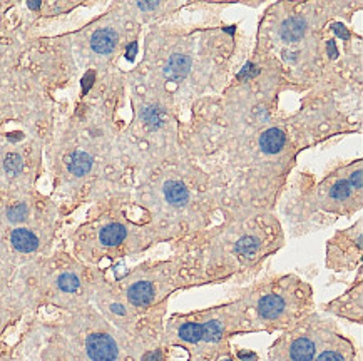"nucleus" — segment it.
<instances>
[{
    "label": "nucleus",
    "mask_w": 363,
    "mask_h": 361,
    "mask_svg": "<svg viewBox=\"0 0 363 361\" xmlns=\"http://www.w3.org/2000/svg\"><path fill=\"white\" fill-rule=\"evenodd\" d=\"M335 30L338 32V35H343V39H347L348 37V34H347V30L343 29V27H340V25H335Z\"/></svg>",
    "instance_id": "a878e982"
},
{
    "label": "nucleus",
    "mask_w": 363,
    "mask_h": 361,
    "mask_svg": "<svg viewBox=\"0 0 363 361\" xmlns=\"http://www.w3.org/2000/svg\"><path fill=\"white\" fill-rule=\"evenodd\" d=\"M11 243L18 253H34L39 248V238L29 228H16L11 233Z\"/></svg>",
    "instance_id": "9d476101"
},
{
    "label": "nucleus",
    "mask_w": 363,
    "mask_h": 361,
    "mask_svg": "<svg viewBox=\"0 0 363 361\" xmlns=\"http://www.w3.org/2000/svg\"><path fill=\"white\" fill-rule=\"evenodd\" d=\"M157 6V4L155 2V4H143V2H139V7L141 8H155Z\"/></svg>",
    "instance_id": "bb28decb"
},
{
    "label": "nucleus",
    "mask_w": 363,
    "mask_h": 361,
    "mask_svg": "<svg viewBox=\"0 0 363 361\" xmlns=\"http://www.w3.org/2000/svg\"><path fill=\"white\" fill-rule=\"evenodd\" d=\"M191 69V60L188 55L174 54L173 57L169 59L167 66L164 69V74L167 79H171L173 82H179L181 79L186 77V74L189 72Z\"/></svg>",
    "instance_id": "f8f14e48"
},
{
    "label": "nucleus",
    "mask_w": 363,
    "mask_h": 361,
    "mask_svg": "<svg viewBox=\"0 0 363 361\" xmlns=\"http://www.w3.org/2000/svg\"><path fill=\"white\" fill-rule=\"evenodd\" d=\"M143 119H144V122L147 124L149 129H157L162 124V119H164V115H162L160 108H155V105H147V108L143 110Z\"/></svg>",
    "instance_id": "aec40b11"
},
{
    "label": "nucleus",
    "mask_w": 363,
    "mask_h": 361,
    "mask_svg": "<svg viewBox=\"0 0 363 361\" xmlns=\"http://www.w3.org/2000/svg\"><path fill=\"white\" fill-rule=\"evenodd\" d=\"M143 361H162V355L160 350L156 351H149V353H146L143 356Z\"/></svg>",
    "instance_id": "b1692460"
},
{
    "label": "nucleus",
    "mask_w": 363,
    "mask_h": 361,
    "mask_svg": "<svg viewBox=\"0 0 363 361\" xmlns=\"http://www.w3.org/2000/svg\"><path fill=\"white\" fill-rule=\"evenodd\" d=\"M311 290L295 276L273 280L255 290L253 311L262 325L281 328L296 323L308 311Z\"/></svg>",
    "instance_id": "f257e3e1"
},
{
    "label": "nucleus",
    "mask_w": 363,
    "mask_h": 361,
    "mask_svg": "<svg viewBox=\"0 0 363 361\" xmlns=\"http://www.w3.org/2000/svg\"><path fill=\"white\" fill-rule=\"evenodd\" d=\"M91 45L97 54H111L118 45V34L113 29L97 30L92 35Z\"/></svg>",
    "instance_id": "9b49d317"
},
{
    "label": "nucleus",
    "mask_w": 363,
    "mask_h": 361,
    "mask_svg": "<svg viewBox=\"0 0 363 361\" xmlns=\"http://www.w3.org/2000/svg\"><path fill=\"white\" fill-rule=\"evenodd\" d=\"M286 355L290 361H313L316 355V341L305 333H296L288 341Z\"/></svg>",
    "instance_id": "423d86ee"
},
{
    "label": "nucleus",
    "mask_w": 363,
    "mask_h": 361,
    "mask_svg": "<svg viewBox=\"0 0 363 361\" xmlns=\"http://www.w3.org/2000/svg\"><path fill=\"white\" fill-rule=\"evenodd\" d=\"M305 30H306V24L303 18L291 17L283 22L280 34L285 42H298V40L305 35Z\"/></svg>",
    "instance_id": "ddd939ff"
},
{
    "label": "nucleus",
    "mask_w": 363,
    "mask_h": 361,
    "mask_svg": "<svg viewBox=\"0 0 363 361\" xmlns=\"http://www.w3.org/2000/svg\"><path fill=\"white\" fill-rule=\"evenodd\" d=\"M178 338L189 345H198L201 341V328L196 319H188L178 328Z\"/></svg>",
    "instance_id": "dca6fc26"
},
{
    "label": "nucleus",
    "mask_w": 363,
    "mask_h": 361,
    "mask_svg": "<svg viewBox=\"0 0 363 361\" xmlns=\"http://www.w3.org/2000/svg\"><path fill=\"white\" fill-rule=\"evenodd\" d=\"M162 193H164V199L167 201V205L171 207H176V210H183V207H186V205L189 202V189L186 188L181 180H167L164 188H162Z\"/></svg>",
    "instance_id": "1a4fd4ad"
},
{
    "label": "nucleus",
    "mask_w": 363,
    "mask_h": 361,
    "mask_svg": "<svg viewBox=\"0 0 363 361\" xmlns=\"http://www.w3.org/2000/svg\"><path fill=\"white\" fill-rule=\"evenodd\" d=\"M330 308L340 316L350 318L353 321H362V285H358L357 293L355 290H352L348 294L333 301Z\"/></svg>",
    "instance_id": "0eeeda50"
},
{
    "label": "nucleus",
    "mask_w": 363,
    "mask_h": 361,
    "mask_svg": "<svg viewBox=\"0 0 363 361\" xmlns=\"http://www.w3.org/2000/svg\"><path fill=\"white\" fill-rule=\"evenodd\" d=\"M125 239H128V226L118 223V221L104 224L99 229V243L104 248L121 246Z\"/></svg>",
    "instance_id": "6e6552de"
},
{
    "label": "nucleus",
    "mask_w": 363,
    "mask_h": 361,
    "mask_svg": "<svg viewBox=\"0 0 363 361\" xmlns=\"http://www.w3.org/2000/svg\"><path fill=\"white\" fill-rule=\"evenodd\" d=\"M226 309L228 306L221 308L220 314L209 311L206 318L196 319L199 323V328H201V341H206V343H220L223 338L226 336L228 325L231 321Z\"/></svg>",
    "instance_id": "7ed1b4c3"
},
{
    "label": "nucleus",
    "mask_w": 363,
    "mask_h": 361,
    "mask_svg": "<svg viewBox=\"0 0 363 361\" xmlns=\"http://www.w3.org/2000/svg\"><path fill=\"white\" fill-rule=\"evenodd\" d=\"M125 298L136 308H149L157 298L156 283L151 280H136L125 290Z\"/></svg>",
    "instance_id": "39448f33"
},
{
    "label": "nucleus",
    "mask_w": 363,
    "mask_h": 361,
    "mask_svg": "<svg viewBox=\"0 0 363 361\" xmlns=\"http://www.w3.org/2000/svg\"><path fill=\"white\" fill-rule=\"evenodd\" d=\"M342 340H343V338L338 336V343L332 345L330 348L327 346V348L320 351V355L316 356L315 361H347L345 351H343L342 345H340V343H342Z\"/></svg>",
    "instance_id": "a211bd4d"
},
{
    "label": "nucleus",
    "mask_w": 363,
    "mask_h": 361,
    "mask_svg": "<svg viewBox=\"0 0 363 361\" xmlns=\"http://www.w3.org/2000/svg\"><path fill=\"white\" fill-rule=\"evenodd\" d=\"M348 183L352 184V188L355 189V191L360 193L362 191V169L358 168L355 173L350 174V179H348Z\"/></svg>",
    "instance_id": "5701e85b"
},
{
    "label": "nucleus",
    "mask_w": 363,
    "mask_h": 361,
    "mask_svg": "<svg viewBox=\"0 0 363 361\" xmlns=\"http://www.w3.org/2000/svg\"><path fill=\"white\" fill-rule=\"evenodd\" d=\"M27 214H29V207L24 202H18V205H13L7 210V219L11 223H22L27 219Z\"/></svg>",
    "instance_id": "412c9836"
},
{
    "label": "nucleus",
    "mask_w": 363,
    "mask_h": 361,
    "mask_svg": "<svg viewBox=\"0 0 363 361\" xmlns=\"http://www.w3.org/2000/svg\"><path fill=\"white\" fill-rule=\"evenodd\" d=\"M353 193H355V189L352 188V184L348 183V180H337V183L330 186L328 196L335 202H345V201H350Z\"/></svg>",
    "instance_id": "f3484780"
},
{
    "label": "nucleus",
    "mask_w": 363,
    "mask_h": 361,
    "mask_svg": "<svg viewBox=\"0 0 363 361\" xmlns=\"http://www.w3.org/2000/svg\"><path fill=\"white\" fill-rule=\"evenodd\" d=\"M86 350L91 361H116L119 355L118 343L108 333H92L87 336Z\"/></svg>",
    "instance_id": "20e7f679"
},
{
    "label": "nucleus",
    "mask_w": 363,
    "mask_h": 361,
    "mask_svg": "<svg viewBox=\"0 0 363 361\" xmlns=\"http://www.w3.org/2000/svg\"><path fill=\"white\" fill-rule=\"evenodd\" d=\"M57 286L64 293H76L81 288V281L74 273H64L57 277Z\"/></svg>",
    "instance_id": "6ab92c4d"
},
{
    "label": "nucleus",
    "mask_w": 363,
    "mask_h": 361,
    "mask_svg": "<svg viewBox=\"0 0 363 361\" xmlns=\"http://www.w3.org/2000/svg\"><path fill=\"white\" fill-rule=\"evenodd\" d=\"M240 360H245V361H256V355L255 353H240Z\"/></svg>",
    "instance_id": "393cba45"
},
{
    "label": "nucleus",
    "mask_w": 363,
    "mask_h": 361,
    "mask_svg": "<svg viewBox=\"0 0 363 361\" xmlns=\"http://www.w3.org/2000/svg\"><path fill=\"white\" fill-rule=\"evenodd\" d=\"M283 144H285V134L277 127L268 129L267 132L262 134V139H259V146H262V149L267 154L278 152L283 147Z\"/></svg>",
    "instance_id": "2eb2a0df"
},
{
    "label": "nucleus",
    "mask_w": 363,
    "mask_h": 361,
    "mask_svg": "<svg viewBox=\"0 0 363 361\" xmlns=\"http://www.w3.org/2000/svg\"><path fill=\"white\" fill-rule=\"evenodd\" d=\"M92 163H94V161H92V157L87 154V152L76 151L69 156L67 169L71 174L81 178V176H86L92 169Z\"/></svg>",
    "instance_id": "4468645a"
},
{
    "label": "nucleus",
    "mask_w": 363,
    "mask_h": 361,
    "mask_svg": "<svg viewBox=\"0 0 363 361\" xmlns=\"http://www.w3.org/2000/svg\"><path fill=\"white\" fill-rule=\"evenodd\" d=\"M29 7H30V8H39L40 4H39V2H29Z\"/></svg>",
    "instance_id": "cd10ccee"
},
{
    "label": "nucleus",
    "mask_w": 363,
    "mask_h": 361,
    "mask_svg": "<svg viewBox=\"0 0 363 361\" xmlns=\"http://www.w3.org/2000/svg\"><path fill=\"white\" fill-rule=\"evenodd\" d=\"M362 223L357 229L352 228L347 233H338L328 244L327 265L333 268H345L360 259L362 253Z\"/></svg>",
    "instance_id": "f03ea898"
},
{
    "label": "nucleus",
    "mask_w": 363,
    "mask_h": 361,
    "mask_svg": "<svg viewBox=\"0 0 363 361\" xmlns=\"http://www.w3.org/2000/svg\"><path fill=\"white\" fill-rule=\"evenodd\" d=\"M218 361H231V360L230 358H220Z\"/></svg>",
    "instance_id": "c85d7f7f"
},
{
    "label": "nucleus",
    "mask_w": 363,
    "mask_h": 361,
    "mask_svg": "<svg viewBox=\"0 0 363 361\" xmlns=\"http://www.w3.org/2000/svg\"><path fill=\"white\" fill-rule=\"evenodd\" d=\"M4 169L9 176H17L22 171V159L17 154H7L4 161Z\"/></svg>",
    "instance_id": "4be33fe9"
}]
</instances>
